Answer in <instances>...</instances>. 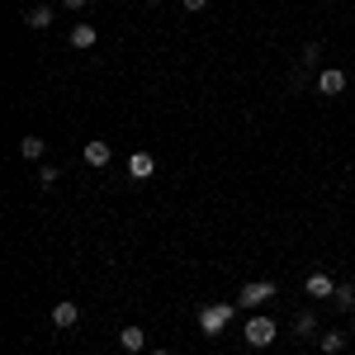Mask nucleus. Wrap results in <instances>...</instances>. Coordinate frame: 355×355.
<instances>
[{"label":"nucleus","mask_w":355,"mask_h":355,"mask_svg":"<svg viewBox=\"0 0 355 355\" xmlns=\"http://www.w3.org/2000/svg\"><path fill=\"white\" fill-rule=\"evenodd\" d=\"M128 175H133V180H152V175H157V157H152V152H133V157H128Z\"/></svg>","instance_id":"nucleus-7"},{"label":"nucleus","mask_w":355,"mask_h":355,"mask_svg":"<svg viewBox=\"0 0 355 355\" xmlns=\"http://www.w3.org/2000/svg\"><path fill=\"white\" fill-rule=\"evenodd\" d=\"M331 303H336L341 313H351V308H355V284H336V294H331Z\"/></svg>","instance_id":"nucleus-15"},{"label":"nucleus","mask_w":355,"mask_h":355,"mask_svg":"<svg viewBox=\"0 0 355 355\" xmlns=\"http://www.w3.org/2000/svg\"><path fill=\"white\" fill-rule=\"evenodd\" d=\"M303 294H308V299H331V294H336V279H331L327 270H313L303 279Z\"/></svg>","instance_id":"nucleus-5"},{"label":"nucleus","mask_w":355,"mask_h":355,"mask_svg":"<svg viewBox=\"0 0 355 355\" xmlns=\"http://www.w3.org/2000/svg\"><path fill=\"white\" fill-rule=\"evenodd\" d=\"M62 5H67V10H85V0H62Z\"/></svg>","instance_id":"nucleus-19"},{"label":"nucleus","mask_w":355,"mask_h":355,"mask_svg":"<svg viewBox=\"0 0 355 355\" xmlns=\"http://www.w3.org/2000/svg\"><path fill=\"white\" fill-rule=\"evenodd\" d=\"M147 355H171V351H147Z\"/></svg>","instance_id":"nucleus-20"},{"label":"nucleus","mask_w":355,"mask_h":355,"mask_svg":"<svg viewBox=\"0 0 355 355\" xmlns=\"http://www.w3.org/2000/svg\"><path fill=\"white\" fill-rule=\"evenodd\" d=\"M76 322H81V308H76L71 299H62V303L53 308V327H57V331H71Z\"/></svg>","instance_id":"nucleus-6"},{"label":"nucleus","mask_w":355,"mask_h":355,"mask_svg":"<svg viewBox=\"0 0 355 355\" xmlns=\"http://www.w3.org/2000/svg\"><path fill=\"white\" fill-rule=\"evenodd\" d=\"M67 38H71V48L90 53V48L100 43V28H95V24H71V33H67Z\"/></svg>","instance_id":"nucleus-8"},{"label":"nucleus","mask_w":355,"mask_h":355,"mask_svg":"<svg viewBox=\"0 0 355 355\" xmlns=\"http://www.w3.org/2000/svg\"><path fill=\"white\" fill-rule=\"evenodd\" d=\"M142 341H147L142 327H119V346H123L128 355H142Z\"/></svg>","instance_id":"nucleus-11"},{"label":"nucleus","mask_w":355,"mask_h":355,"mask_svg":"<svg viewBox=\"0 0 355 355\" xmlns=\"http://www.w3.org/2000/svg\"><path fill=\"white\" fill-rule=\"evenodd\" d=\"M346 85H351V76H346L341 67H322V71H318V95H327V100L346 95Z\"/></svg>","instance_id":"nucleus-4"},{"label":"nucleus","mask_w":355,"mask_h":355,"mask_svg":"<svg viewBox=\"0 0 355 355\" xmlns=\"http://www.w3.org/2000/svg\"><path fill=\"white\" fill-rule=\"evenodd\" d=\"M147 5H162V0H147Z\"/></svg>","instance_id":"nucleus-21"},{"label":"nucleus","mask_w":355,"mask_h":355,"mask_svg":"<svg viewBox=\"0 0 355 355\" xmlns=\"http://www.w3.org/2000/svg\"><path fill=\"white\" fill-rule=\"evenodd\" d=\"M180 5H185V10H190V15H199V10H204V5H209V0H180Z\"/></svg>","instance_id":"nucleus-18"},{"label":"nucleus","mask_w":355,"mask_h":355,"mask_svg":"<svg viewBox=\"0 0 355 355\" xmlns=\"http://www.w3.org/2000/svg\"><path fill=\"white\" fill-rule=\"evenodd\" d=\"M318 346H322V355H341L346 351V331H322Z\"/></svg>","instance_id":"nucleus-13"},{"label":"nucleus","mask_w":355,"mask_h":355,"mask_svg":"<svg viewBox=\"0 0 355 355\" xmlns=\"http://www.w3.org/2000/svg\"><path fill=\"white\" fill-rule=\"evenodd\" d=\"M81 157H85V166H95V171H100V166H110L114 147H110V142H85V147H81Z\"/></svg>","instance_id":"nucleus-9"},{"label":"nucleus","mask_w":355,"mask_h":355,"mask_svg":"<svg viewBox=\"0 0 355 355\" xmlns=\"http://www.w3.org/2000/svg\"><path fill=\"white\" fill-rule=\"evenodd\" d=\"M43 152H48V142H43L38 133H24V137H19V157H24V162H43Z\"/></svg>","instance_id":"nucleus-10"},{"label":"nucleus","mask_w":355,"mask_h":355,"mask_svg":"<svg viewBox=\"0 0 355 355\" xmlns=\"http://www.w3.org/2000/svg\"><path fill=\"white\" fill-rule=\"evenodd\" d=\"M57 180H62V171H57V166H48V162L38 166V190H53Z\"/></svg>","instance_id":"nucleus-16"},{"label":"nucleus","mask_w":355,"mask_h":355,"mask_svg":"<svg viewBox=\"0 0 355 355\" xmlns=\"http://www.w3.org/2000/svg\"><path fill=\"white\" fill-rule=\"evenodd\" d=\"M275 336H279V327H275V318H266V313H251L242 327V341L251 346V351H266V346H275Z\"/></svg>","instance_id":"nucleus-1"},{"label":"nucleus","mask_w":355,"mask_h":355,"mask_svg":"<svg viewBox=\"0 0 355 355\" xmlns=\"http://www.w3.org/2000/svg\"><path fill=\"white\" fill-rule=\"evenodd\" d=\"M318 62H322V48H318V43H308V48H303V67H318Z\"/></svg>","instance_id":"nucleus-17"},{"label":"nucleus","mask_w":355,"mask_h":355,"mask_svg":"<svg viewBox=\"0 0 355 355\" xmlns=\"http://www.w3.org/2000/svg\"><path fill=\"white\" fill-rule=\"evenodd\" d=\"M294 336H303V341H308V336H322V331H318V313L303 308L299 318H294Z\"/></svg>","instance_id":"nucleus-12"},{"label":"nucleus","mask_w":355,"mask_h":355,"mask_svg":"<svg viewBox=\"0 0 355 355\" xmlns=\"http://www.w3.org/2000/svg\"><path fill=\"white\" fill-rule=\"evenodd\" d=\"M237 318V303H204L199 308V331L204 336H223V327Z\"/></svg>","instance_id":"nucleus-2"},{"label":"nucleus","mask_w":355,"mask_h":355,"mask_svg":"<svg viewBox=\"0 0 355 355\" xmlns=\"http://www.w3.org/2000/svg\"><path fill=\"white\" fill-rule=\"evenodd\" d=\"M24 24L28 28H48V24H53V5H33V10L24 15Z\"/></svg>","instance_id":"nucleus-14"},{"label":"nucleus","mask_w":355,"mask_h":355,"mask_svg":"<svg viewBox=\"0 0 355 355\" xmlns=\"http://www.w3.org/2000/svg\"><path fill=\"white\" fill-rule=\"evenodd\" d=\"M275 294H279V289H275V279H251V284H242V294H237V308L256 313V308H266Z\"/></svg>","instance_id":"nucleus-3"},{"label":"nucleus","mask_w":355,"mask_h":355,"mask_svg":"<svg viewBox=\"0 0 355 355\" xmlns=\"http://www.w3.org/2000/svg\"><path fill=\"white\" fill-rule=\"evenodd\" d=\"M19 5H33V0H19Z\"/></svg>","instance_id":"nucleus-22"}]
</instances>
